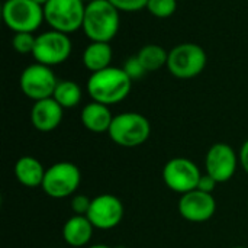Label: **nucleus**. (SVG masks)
<instances>
[{"label": "nucleus", "mask_w": 248, "mask_h": 248, "mask_svg": "<svg viewBox=\"0 0 248 248\" xmlns=\"http://www.w3.org/2000/svg\"><path fill=\"white\" fill-rule=\"evenodd\" d=\"M86 87L93 102L110 106L121 103L128 97L131 93L132 80L124 68L110 65L102 71L92 73Z\"/></svg>", "instance_id": "obj_1"}, {"label": "nucleus", "mask_w": 248, "mask_h": 248, "mask_svg": "<svg viewBox=\"0 0 248 248\" xmlns=\"http://www.w3.org/2000/svg\"><path fill=\"white\" fill-rule=\"evenodd\" d=\"M119 10L109 0L86 3L83 31L92 42H110L119 31Z\"/></svg>", "instance_id": "obj_2"}, {"label": "nucleus", "mask_w": 248, "mask_h": 248, "mask_svg": "<svg viewBox=\"0 0 248 248\" xmlns=\"http://www.w3.org/2000/svg\"><path fill=\"white\" fill-rule=\"evenodd\" d=\"M108 134L116 145L135 148L148 141L151 135V124L138 112H124L113 116Z\"/></svg>", "instance_id": "obj_3"}, {"label": "nucleus", "mask_w": 248, "mask_h": 248, "mask_svg": "<svg viewBox=\"0 0 248 248\" xmlns=\"http://www.w3.org/2000/svg\"><path fill=\"white\" fill-rule=\"evenodd\" d=\"M206 61V52L201 45L193 42H183L169 51L166 67L176 78L189 80L203 71Z\"/></svg>", "instance_id": "obj_4"}, {"label": "nucleus", "mask_w": 248, "mask_h": 248, "mask_svg": "<svg viewBox=\"0 0 248 248\" xmlns=\"http://www.w3.org/2000/svg\"><path fill=\"white\" fill-rule=\"evenodd\" d=\"M1 16L4 25L15 33H33L45 20L44 6L33 0H6L3 3Z\"/></svg>", "instance_id": "obj_5"}, {"label": "nucleus", "mask_w": 248, "mask_h": 248, "mask_svg": "<svg viewBox=\"0 0 248 248\" xmlns=\"http://www.w3.org/2000/svg\"><path fill=\"white\" fill-rule=\"evenodd\" d=\"M84 12V0H49L44 6L45 22L51 29L67 35L83 28Z\"/></svg>", "instance_id": "obj_6"}, {"label": "nucleus", "mask_w": 248, "mask_h": 248, "mask_svg": "<svg viewBox=\"0 0 248 248\" xmlns=\"http://www.w3.org/2000/svg\"><path fill=\"white\" fill-rule=\"evenodd\" d=\"M80 183V169L70 161H60L46 169L41 187L52 199H65L77 192Z\"/></svg>", "instance_id": "obj_7"}, {"label": "nucleus", "mask_w": 248, "mask_h": 248, "mask_svg": "<svg viewBox=\"0 0 248 248\" xmlns=\"http://www.w3.org/2000/svg\"><path fill=\"white\" fill-rule=\"evenodd\" d=\"M73 51V42L67 33L51 29L36 35L32 57L36 62L54 67L67 61Z\"/></svg>", "instance_id": "obj_8"}, {"label": "nucleus", "mask_w": 248, "mask_h": 248, "mask_svg": "<svg viewBox=\"0 0 248 248\" xmlns=\"http://www.w3.org/2000/svg\"><path fill=\"white\" fill-rule=\"evenodd\" d=\"M58 80L51 67L35 62L28 65L19 78L22 93L33 102L52 97Z\"/></svg>", "instance_id": "obj_9"}, {"label": "nucleus", "mask_w": 248, "mask_h": 248, "mask_svg": "<svg viewBox=\"0 0 248 248\" xmlns=\"http://www.w3.org/2000/svg\"><path fill=\"white\" fill-rule=\"evenodd\" d=\"M202 173L199 167L189 158L174 157L163 167V180L166 186L180 195L196 190Z\"/></svg>", "instance_id": "obj_10"}, {"label": "nucleus", "mask_w": 248, "mask_h": 248, "mask_svg": "<svg viewBox=\"0 0 248 248\" xmlns=\"http://www.w3.org/2000/svg\"><path fill=\"white\" fill-rule=\"evenodd\" d=\"M238 163L240 155L230 144L217 142L206 153L205 170L206 174L214 177L218 183H227L234 177Z\"/></svg>", "instance_id": "obj_11"}, {"label": "nucleus", "mask_w": 248, "mask_h": 248, "mask_svg": "<svg viewBox=\"0 0 248 248\" xmlns=\"http://www.w3.org/2000/svg\"><path fill=\"white\" fill-rule=\"evenodd\" d=\"M86 217L94 230L109 231L121 224L124 218V205L115 195H99L92 199V205Z\"/></svg>", "instance_id": "obj_12"}, {"label": "nucleus", "mask_w": 248, "mask_h": 248, "mask_svg": "<svg viewBox=\"0 0 248 248\" xmlns=\"http://www.w3.org/2000/svg\"><path fill=\"white\" fill-rule=\"evenodd\" d=\"M215 198L198 189L182 195L179 201V214L189 222H206L215 215Z\"/></svg>", "instance_id": "obj_13"}, {"label": "nucleus", "mask_w": 248, "mask_h": 248, "mask_svg": "<svg viewBox=\"0 0 248 248\" xmlns=\"http://www.w3.org/2000/svg\"><path fill=\"white\" fill-rule=\"evenodd\" d=\"M64 108L54 99H42L33 103L31 109V124L39 132H51L57 129L62 121Z\"/></svg>", "instance_id": "obj_14"}, {"label": "nucleus", "mask_w": 248, "mask_h": 248, "mask_svg": "<svg viewBox=\"0 0 248 248\" xmlns=\"http://www.w3.org/2000/svg\"><path fill=\"white\" fill-rule=\"evenodd\" d=\"M93 231L94 227L86 215H73L62 227V238L70 247H86L93 237Z\"/></svg>", "instance_id": "obj_15"}, {"label": "nucleus", "mask_w": 248, "mask_h": 248, "mask_svg": "<svg viewBox=\"0 0 248 248\" xmlns=\"http://www.w3.org/2000/svg\"><path fill=\"white\" fill-rule=\"evenodd\" d=\"M80 119L87 131L94 134H103L109 131L110 124L113 121V115L110 113L109 106L99 102H90L81 109Z\"/></svg>", "instance_id": "obj_16"}, {"label": "nucleus", "mask_w": 248, "mask_h": 248, "mask_svg": "<svg viewBox=\"0 0 248 248\" xmlns=\"http://www.w3.org/2000/svg\"><path fill=\"white\" fill-rule=\"evenodd\" d=\"M45 169L39 160L31 155L20 157L15 164V176L16 180L26 187H38L42 186L45 177Z\"/></svg>", "instance_id": "obj_17"}, {"label": "nucleus", "mask_w": 248, "mask_h": 248, "mask_svg": "<svg viewBox=\"0 0 248 248\" xmlns=\"http://www.w3.org/2000/svg\"><path fill=\"white\" fill-rule=\"evenodd\" d=\"M112 46L109 42H90L83 52V64L90 73L102 71L110 67L112 61Z\"/></svg>", "instance_id": "obj_18"}, {"label": "nucleus", "mask_w": 248, "mask_h": 248, "mask_svg": "<svg viewBox=\"0 0 248 248\" xmlns=\"http://www.w3.org/2000/svg\"><path fill=\"white\" fill-rule=\"evenodd\" d=\"M137 57L141 61L145 71L148 73V71H157L164 65H167L169 52L157 44H148L138 51Z\"/></svg>", "instance_id": "obj_19"}, {"label": "nucleus", "mask_w": 248, "mask_h": 248, "mask_svg": "<svg viewBox=\"0 0 248 248\" xmlns=\"http://www.w3.org/2000/svg\"><path fill=\"white\" fill-rule=\"evenodd\" d=\"M81 87L73 81V80H61L58 81L52 97L64 108V109H70V108H76L80 100H81Z\"/></svg>", "instance_id": "obj_20"}, {"label": "nucleus", "mask_w": 248, "mask_h": 248, "mask_svg": "<svg viewBox=\"0 0 248 248\" xmlns=\"http://www.w3.org/2000/svg\"><path fill=\"white\" fill-rule=\"evenodd\" d=\"M177 9V0H148L147 10L160 19L170 17Z\"/></svg>", "instance_id": "obj_21"}, {"label": "nucleus", "mask_w": 248, "mask_h": 248, "mask_svg": "<svg viewBox=\"0 0 248 248\" xmlns=\"http://www.w3.org/2000/svg\"><path fill=\"white\" fill-rule=\"evenodd\" d=\"M36 36L31 32H17L12 38V46L19 54H32Z\"/></svg>", "instance_id": "obj_22"}, {"label": "nucleus", "mask_w": 248, "mask_h": 248, "mask_svg": "<svg viewBox=\"0 0 248 248\" xmlns=\"http://www.w3.org/2000/svg\"><path fill=\"white\" fill-rule=\"evenodd\" d=\"M122 68H124L125 73L131 77L132 81H134V80H138V78H142V77L145 76V73H147L137 55L128 58V60L125 61V64H124Z\"/></svg>", "instance_id": "obj_23"}, {"label": "nucleus", "mask_w": 248, "mask_h": 248, "mask_svg": "<svg viewBox=\"0 0 248 248\" xmlns=\"http://www.w3.org/2000/svg\"><path fill=\"white\" fill-rule=\"evenodd\" d=\"M119 12H140L142 9H147L148 0H109Z\"/></svg>", "instance_id": "obj_24"}, {"label": "nucleus", "mask_w": 248, "mask_h": 248, "mask_svg": "<svg viewBox=\"0 0 248 248\" xmlns=\"http://www.w3.org/2000/svg\"><path fill=\"white\" fill-rule=\"evenodd\" d=\"M92 205V199L86 195H76L71 199V209L74 215H87Z\"/></svg>", "instance_id": "obj_25"}, {"label": "nucleus", "mask_w": 248, "mask_h": 248, "mask_svg": "<svg viewBox=\"0 0 248 248\" xmlns=\"http://www.w3.org/2000/svg\"><path fill=\"white\" fill-rule=\"evenodd\" d=\"M217 186H218V182L214 177H211L209 174H202L199 185H198V190L212 195V192L217 189Z\"/></svg>", "instance_id": "obj_26"}, {"label": "nucleus", "mask_w": 248, "mask_h": 248, "mask_svg": "<svg viewBox=\"0 0 248 248\" xmlns=\"http://www.w3.org/2000/svg\"><path fill=\"white\" fill-rule=\"evenodd\" d=\"M240 164L243 166L244 171L248 174V140L243 144L241 150H240Z\"/></svg>", "instance_id": "obj_27"}, {"label": "nucleus", "mask_w": 248, "mask_h": 248, "mask_svg": "<svg viewBox=\"0 0 248 248\" xmlns=\"http://www.w3.org/2000/svg\"><path fill=\"white\" fill-rule=\"evenodd\" d=\"M89 248H112L109 246H105V244H94V246H90Z\"/></svg>", "instance_id": "obj_28"}, {"label": "nucleus", "mask_w": 248, "mask_h": 248, "mask_svg": "<svg viewBox=\"0 0 248 248\" xmlns=\"http://www.w3.org/2000/svg\"><path fill=\"white\" fill-rule=\"evenodd\" d=\"M33 1H36L38 4H41V6H45L49 0H33Z\"/></svg>", "instance_id": "obj_29"}, {"label": "nucleus", "mask_w": 248, "mask_h": 248, "mask_svg": "<svg viewBox=\"0 0 248 248\" xmlns=\"http://www.w3.org/2000/svg\"><path fill=\"white\" fill-rule=\"evenodd\" d=\"M231 248H247V247H241V246H238V247H231Z\"/></svg>", "instance_id": "obj_30"}, {"label": "nucleus", "mask_w": 248, "mask_h": 248, "mask_svg": "<svg viewBox=\"0 0 248 248\" xmlns=\"http://www.w3.org/2000/svg\"><path fill=\"white\" fill-rule=\"evenodd\" d=\"M84 1H87V3H89V1H92V0H84Z\"/></svg>", "instance_id": "obj_31"}, {"label": "nucleus", "mask_w": 248, "mask_h": 248, "mask_svg": "<svg viewBox=\"0 0 248 248\" xmlns=\"http://www.w3.org/2000/svg\"><path fill=\"white\" fill-rule=\"evenodd\" d=\"M116 248H125V247H116Z\"/></svg>", "instance_id": "obj_32"}]
</instances>
